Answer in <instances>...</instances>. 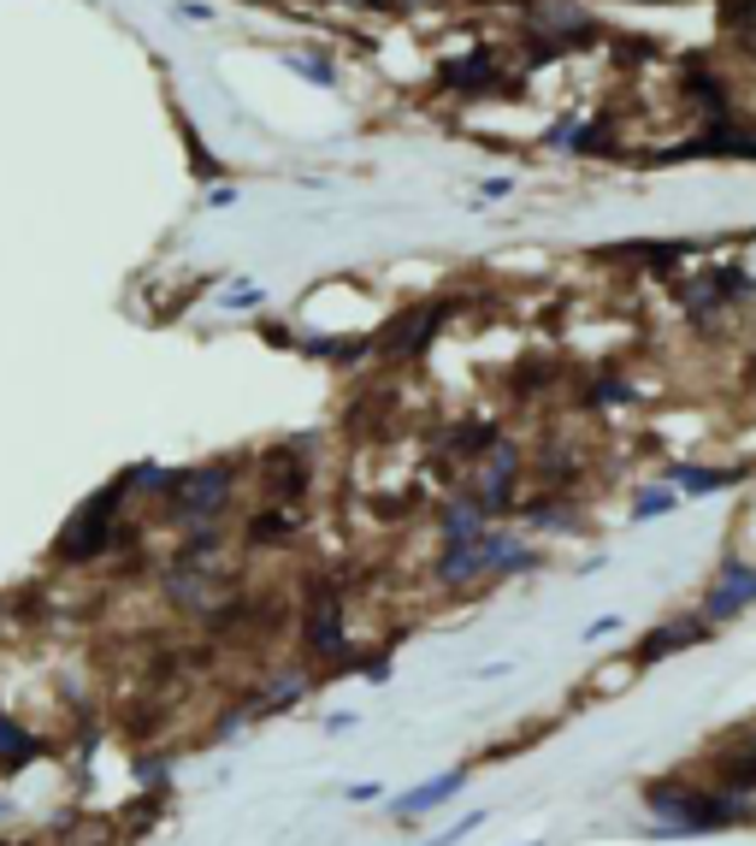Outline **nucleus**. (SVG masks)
<instances>
[{
  "instance_id": "1",
  "label": "nucleus",
  "mask_w": 756,
  "mask_h": 846,
  "mask_svg": "<svg viewBox=\"0 0 756 846\" xmlns=\"http://www.w3.org/2000/svg\"><path fill=\"white\" fill-rule=\"evenodd\" d=\"M462 781H467V770H449V776L425 781V788H414V793H402V799H397V817H420V811L444 805L449 793H462Z\"/></svg>"
},
{
  "instance_id": "2",
  "label": "nucleus",
  "mask_w": 756,
  "mask_h": 846,
  "mask_svg": "<svg viewBox=\"0 0 756 846\" xmlns=\"http://www.w3.org/2000/svg\"><path fill=\"white\" fill-rule=\"evenodd\" d=\"M745 598H756V581H751L745 569H727V581L709 592V616H727V609H738Z\"/></svg>"
},
{
  "instance_id": "3",
  "label": "nucleus",
  "mask_w": 756,
  "mask_h": 846,
  "mask_svg": "<svg viewBox=\"0 0 756 846\" xmlns=\"http://www.w3.org/2000/svg\"><path fill=\"white\" fill-rule=\"evenodd\" d=\"M36 751H42V746L30 740V734H24L19 723H7V716H0V758H7L12 770H24V763L36 758Z\"/></svg>"
},
{
  "instance_id": "4",
  "label": "nucleus",
  "mask_w": 756,
  "mask_h": 846,
  "mask_svg": "<svg viewBox=\"0 0 756 846\" xmlns=\"http://www.w3.org/2000/svg\"><path fill=\"white\" fill-rule=\"evenodd\" d=\"M738 474H727V468H680L674 474V485L680 492H691V497H703V492H721V485H733Z\"/></svg>"
},
{
  "instance_id": "5",
  "label": "nucleus",
  "mask_w": 756,
  "mask_h": 846,
  "mask_svg": "<svg viewBox=\"0 0 756 846\" xmlns=\"http://www.w3.org/2000/svg\"><path fill=\"white\" fill-rule=\"evenodd\" d=\"M691 639H698V628H662V634H651L644 639V663H656V657H668V651H680V646H691Z\"/></svg>"
},
{
  "instance_id": "6",
  "label": "nucleus",
  "mask_w": 756,
  "mask_h": 846,
  "mask_svg": "<svg viewBox=\"0 0 756 846\" xmlns=\"http://www.w3.org/2000/svg\"><path fill=\"white\" fill-rule=\"evenodd\" d=\"M308 639H313V651H337V646H343L337 604H331V609H313V628H308Z\"/></svg>"
},
{
  "instance_id": "7",
  "label": "nucleus",
  "mask_w": 756,
  "mask_h": 846,
  "mask_svg": "<svg viewBox=\"0 0 756 846\" xmlns=\"http://www.w3.org/2000/svg\"><path fill=\"white\" fill-rule=\"evenodd\" d=\"M721 776H727L733 788H756V740H751L745 751H733V758L721 763Z\"/></svg>"
},
{
  "instance_id": "8",
  "label": "nucleus",
  "mask_w": 756,
  "mask_h": 846,
  "mask_svg": "<svg viewBox=\"0 0 756 846\" xmlns=\"http://www.w3.org/2000/svg\"><path fill=\"white\" fill-rule=\"evenodd\" d=\"M727 24L745 30V36L756 42V0H727Z\"/></svg>"
},
{
  "instance_id": "9",
  "label": "nucleus",
  "mask_w": 756,
  "mask_h": 846,
  "mask_svg": "<svg viewBox=\"0 0 756 846\" xmlns=\"http://www.w3.org/2000/svg\"><path fill=\"white\" fill-rule=\"evenodd\" d=\"M485 823V811H467V817L462 823H455V828H444V835H432V840H425V846H455V840H462V835H472V828H479Z\"/></svg>"
},
{
  "instance_id": "10",
  "label": "nucleus",
  "mask_w": 756,
  "mask_h": 846,
  "mask_svg": "<svg viewBox=\"0 0 756 846\" xmlns=\"http://www.w3.org/2000/svg\"><path fill=\"white\" fill-rule=\"evenodd\" d=\"M668 509V492H651V497H638V515H662Z\"/></svg>"
}]
</instances>
